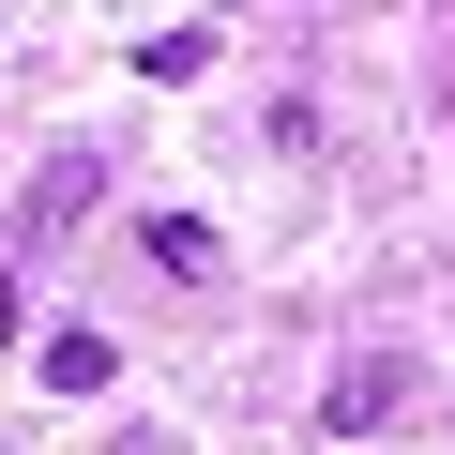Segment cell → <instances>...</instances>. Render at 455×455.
Segmentation results:
<instances>
[{"instance_id": "cell-1", "label": "cell", "mask_w": 455, "mask_h": 455, "mask_svg": "<svg viewBox=\"0 0 455 455\" xmlns=\"http://www.w3.org/2000/svg\"><path fill=\"white\" fill-rule=\"evenodd\" d=\"M395 410H410V364H395V349H349V364H334V395H319V425H334V440H379Z\"/></svg>"}, {"instance_id": "cell-2", "label": "cell", "mask_w": 455, "mask_h": 455, "mask_svg": "<svg viewBox=\"0 0 455 455\" xmlns=\"http://www.w3.org/2000/svg\"><path fill=\"white\" fill-rule=\"evenodd\" d=\"M92 182H107V167H92V152H61V167H46L31 197H16V243H61V228L92 212Z\"/></svg>"}, {"instance_id": "cell-3", "label": "cell", "mask_w": 455, "mask_h": 455, "mask_svg": "<svg viewBox=\"0 0 455 455\" xmlns=\"http://www.w3.org/2000/svg\"><path fill=\"white\" fill-rule=\"evenodd\" d=\"M107 379H122L107 334H46V395H107Z\"/></svg>"}, {"instance_id": "cell-4", "label": "cell", "mask_w": 455, "mask_h": 455, "mask_svg": "<svg viewBox=\"0 0 455 455\" xmlns=\"http://www.w3.org/2000/svg\"><path fill=\"white\" fill-rule=\"evenodd\" d=\"M152 274H212V212H152Z\"/></svg>"}]
</instances>
